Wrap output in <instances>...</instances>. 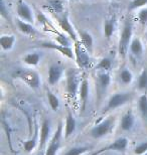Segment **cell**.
I'll use <instances>...</instances> for the list:
<instances>
[{"label":"cell","mask_w":147,"mask_h":155,"mask_svg":"<svg viewBox=\"0 0 147 155\" xmlns=\"http://www.w3.org/2000/svg\"><path fill=\"white\" fill-rule=\"evenodd\" d=\"M105 151H106V148L104 147V148H102V149H100V150H98V151H96V152L91 153V154H89V155H99V154H101V153H103V152H105Z\"/></svg>","instance_id":"8d00e7d4"},{"label":"cell","mask_w":147,"mask_h":155,"mask_svg":"<svg viewBox=\"0 0 147 155\" xmlns=\"http://www.w3.org/2000/svg\"><path fill=\"white\" fill-rule=\"evenodd\" d=\"M129 51H130V54L136 58H141L143 55L144 48H143V43L139 38H132V40H131V42H130Z\"/></svg>","instance_id":"e0dca14e"},{"label":"cell","mask_w":147,"mask_h":155,"mask_svg":"<svg viewBox=\"0 0 147 155\" xmlns=\"http://www.w3.org/2000/svg\"><path fill=\"white\" fill-rule=\"evenodd\" d=\"M62 124L59 123L54 135L52 136L48 147L45 148V155H57L62 146Z\"/></svg>","instance_id":"8992f818"},{"label":"cell","mask_w":147,"mask_h":155,"mask_svg":"<svg viewBox=\"0 0 147 155\" xmlns=\"http://www.w3.org/2000/svg\"><path fill=\"white\" fill-rule=\"evenodd\" d=\"M111 84V75L108 72H101L98 74V87L101 95L105 94Z\"/></svg>","instance_id":"ac0fdd59"},{"label":"cell","mask_w":147,"mask_h":155,"mask_svg":"<svg viewBox=\"0 0 147 155\" xmlns=\"http://www.w3.org/2000/svg\"><path fill=\"white\" fill-rule=\"evenodd\" d=\"M144 155H147V152H146V153H145V154H144Z\"/></svg>","instance_id":"f35d334b"},{"label":"cell","mask_w":147,"mask_h":155,"mask_svg":"<svg viewBox=\"0 0 147 155\" xmlns=\"http://www.w3.org/2000/svg\"><path fill=\"white\" fill-rule=\"evenodd\" d=\"M147 5V0H133L129 5V10L141 9Z\"/></svg>","instance_id":"836d02e7"},{"label":"cell","mask_w":147,"mask_h":155,"mask_svg":"<svg viewBox=\"0 0 147 155\" xmlns=\"http://www.w3.org/2000/svg\"><path fill=\"white\" fill-rule=\"evenodd\" d=\"M129 140L126 137H120L112 142L111 144L105 146L106 151H116V152H122L125 151L128 147Z\"/></svg>","instance_id":"2e32d148"},{"label":"cell","mask_w":147,"mask_h":155,"mask_svg":"<svg viewBox=\"0 0 147 155\" xmlns=\"http://www.w3.org/2000/svg\"><path fill=\"white\" fill-rule=\"evenodd\" d=\"M75 58L78 64V66L82 69H85L90 64V57L89 51L84 48V45L81 42H75Z\"/></svg>","instance_id":"52a82bcc"},{"label":"cell","mask_w":147,"mask_h":155,"mask_svg":"<svg viewBox=\"0 0 147 155\" xmlns=\"http://www.w3.org/2000/svg\"><path fill=\"white\" fill-rule=\"evenodd\" d=\"M16 12H17V15L19 16V19L33 24L34 22L33 11L31 10V8L29 7V5L27 4V3L22 1V0H20V1L17 3Z\"/></svg>","instance_id":"ba28073f"},{"label":"cell","mask_w":147,"mask_h":155,"mask_svg":"<svg viewBox=\"0 0 147 155\" xmlns=\"http://www.w3.org/2000/svg\"><path fill=\"white\" fill-rule=\"evenodd\" d=\"M40 61H42V54L37 51L29 52V54L24 55L22 58L23 63L30 67H36L40 63Z\"/></svg>","instance_id":"ffe728a7"},{"label":"cell","mask_w":147,"mask_h":155,"mask_svg":"<svg viewBox=\"0 0 147 155\" xmlns=\"http://www.w3.org/2000/svg\"><path fill=\"white\" fill-rule=\"evenodd\" d=\"M103 30H104V35L107 39H110L112 38L115 30V19L114 18H109L106 19L104 22V26H103Z\"/></svg>","instance_id":"d4e9b609"},{"label":"cell","mask_w":147,"mask_h":155,"mask_svg":"<svg viewBox=\"0 0 147 155\" xmlns=\"http://www.w3.org/2000/svg\"><path fill=\"white\" fill-rule=\"evenodd\" d=\"M39 45L43 48H49V49H54V51H58L59 54L67 57L68 58H71V60L75 58V51H73L72 48H68V46H64L58 45V42H49V41L42 42Z\"/></svg>","instance_id":"30bf717a"},{"label":"cell","mask_w":147,"mask_h":155,"mask_svg":"<svg viewBox=\"0 0 147 155\" xmlns=\"http://www.w3.org/2000/svg\"><path fill=\"white\" fill-rule=\"evenodd\" d=\"M52 124L51 121L45 119L42 123V128L39 131V149H43L48 140H51Z\"/></svg>","instance_id":"8fae6325"},{"label":"cell","mask_w":147,"mask_h":155,"mask_svg":"<svg viewBox=\"0 0 147 155\" xmlns=\"http://www.w3.org/2000/svg\"><path fill=\"white\" fill-rule=\"evenodd\" d=\"M146 38H147V33H146Z\"/></svg>","instance_id":"ab89813d"},{"label":"cell","mask_w":147,"mask_h":155,"mask_svg":"<svg viewBox=\"0 0 147 155\" xmlns=\"http://www.w3.org/2000/svg\"><path fill=\"white\" fill-rule=\"evenodd\" d=\"M38 134H39L38 127L35 126V132H34V134H33V137L29 138L28 140H26L23 144L24 150H25L27 153L32 152L34 150V148L36 147L37 143H38Z\"/></svg>","instance_id":"44dd1931"},{"label":"cell","mask_w":147,"mask_h":155,"mask_svg":"<svg viewBox=\"0 0 147 155\" xmlns=\"http://www.w3.org/2000/svg\"><path fill=\"white\" fill-rule=\"evenodd\" d=\"M133 99V94L129 92H117L110 96L108 99L106 107L104 108V113L116 110L118 108L123 107L124 105L128 104Z\"/></svg>","instance_id":"7a4b0ae2"},{"label":"cell","mask_w":147,"mask_h":155,"mask_svg":"<svg viewBox=\"0 0 147 155\" xmlns=\"http://www.w3.org/2000/svg\"><path fill=\"white\" fill-rule=\"evenodd\" d=\"M80 42L82 43L88 51H92L94 45L93 36L88 31H81L80 32Z\"/></svg>","instance_id":"7402d4cb"},{"label":"cell","mask_w":147,"mask_h":155,"mask_svg":"<svg viewBox=\"0 0 147 155\" xmlns=\"http://www.w3.org/2000/svg\"><path fill=\"white\" fill-rule=\"evenodd\" d=\"M133 152L135 155H144L147 152V140L137 144Z\"/></svg>","instance_id":"d6a6232c"},{"label":"cell","mask_w":147,"mask_h":155,"mask_svg":"<svg viewBox=\"0 0 147 155\" xmlns=\"http://www.w3.org/2000/svg\"><path fill=\"white\" fill-rule=\"evenodd\" d=\"M16 78H18L32 89H38L40 86V77L35 71L21 70L16 73Z\"/></svg>","instance_id":"5b68a950"},{"label":"cell","mask_w":147,"mask_h":155,"mask_svg":"<svg viewBox=\"0 0 147 155\" xmlns=\"http://www.w3.org/2000/svg\"><path fill=\"white\" fill-rule=\"evenodd\" d=\"M78 95H79L80 102H81V104H82V109L84 110L86 108L87 103H88L89 95H90V84H89L88 79H87L86 77L83 78L82 82H81Z\"/></svg>","instance_id":"5bb4252c"},{"label":"cell","mask_w":147,"mask_h":155,"mask_svg":"<svg viewBox=\"0 0 147 155\" xmlns=\"http://www.w3.org/2000/svg\"><path fill=\"white\" fill-rule=\"evenodd\" d=\"M137 89L143 93H147V68L142 70L137 81Z\"/></svg>","instance_id":"4316f807"},{"label":"cell","mask_w":147,"mask_h":155,"mask_svg":"<svg viewBox=\"0 0 147 155\" xmlns=\"http://www.w3.org/2000/svg\"><path fill=\"white\" fill-rule=\"evenodd\" d=\"M15 41H16V38H15L14 35H2L0 38V46H1L2 51H11L15 45Z\"/></svg>","instance_id":"d6986e66"},{"label":"cell","mask_w":147,"mask_h":155,"mask_svg":"<svg viewBox=\"0 0 147 155\" xmlns=\"http://www.w3.org/2000/svg\"><path fill=\"white\" fill-rule=\"evenodd\" d=\"M0 14L5 19H9V11L8 7L6 6L5 0H0Z\"/></svg>","instance_id":"d590c367"},{"label":"cell","mask_w":147,"mask_h":155,"mask_svg":"<svg viewBox=\"0 0 147 155\" xmlns=\"http://www.w3.org/2000/svg\"><path fill=\"white\" fill-rule=\"evenodd\" d=\"M17 26L20 32H22L23 35H33L36 33V30L34 28V26L32 25V23L26 22L24 20L18 19L17 20Z\"/></svg>","instance_id":"603a6c76"},{"label":"cell","mask_w":147,"mask_h":155,"mask_svg":"<svg viewBox=\"0 0 147 155\" xmlns=\"http://www.w3.org/2000/svg\"><path fill=\"white\" fill-rule=\"evenodd\" d=\"M55 41L61 45L72 48V40L70 39V36L65 35V33L57 32V35H55Z\"/></svg>","instance_id":"f546056e"},{"label":"cell","mask_w":147,"mask_h":155,"mask_svg":"<svg viewBox=\"0 0 147 155\" xmlns=\"http://www.w3.org/2000/svg\"><path fill=\"white\" fill-rule=\"evenodd\" d=\"M138 20L142 25L147 24V7H143L138 12Z\"/></svg>","instance_id":"e575fe53"},{"label":"cell","mask_w":147,"mask_h":155,"mask_svg":"<svg viewBox=\"0 0 147 155\" xmlns=\"http://www.w3.org/2000/svg\"><path fill=\"white\" fill-rule=\"evenodd\" d=\"M112 66H113V64H112L111 58H103L99 61L98 64H97V69L101 72H109L112 69Z\"/></svg>","instance_id":"f1b7e54d"},{"label":"cell","mask_w":147,"mask_h":155,"mask_svg":"<svg viewBox=\"0 0 147 155\" xmlns=\"http://www.w3.org/2000/svg\"><path fill=\"white\" fill-rule=\"evenodd\" d=\"M88 150H90L88 146H75L70 148L64 155H83Z\"/></svg>","instance_id":"1f68e13d"},{"label":"cell","mask_w":147,"mask_h":155,"mask_svg":"<svg viewBox=\"0 0 147 155\" xmlns=\"http://www.w3.org/2000/svg\"><path fill=\"white\" fill-rule=\"evenodd\" d=\"M135 126V116L132 110L126 111L121 117L120 120V129L124 132H130Z\"/></svg>","instance_id":"4fadbf2b"},{"label":"cell","mask_w":147,"mask_h":155,"mask_svg":"<svg viewBox=\"0 0 147 155\" xmlns=\"http://www.w3.org/2000/svg\"><path fill=\"white\" fill-rule=\"evenodd\" d=\"M115 123H116V118L114 116H109L105 118V119H103L102 121H100L96 125H94L90 129L89 134L91 137L95 139L104 138L113 131Z\"/></svg>","instance_id":"6da1fadb"},{"label":"cell","mask_w":147,"mask_h":155,"mask_svg":"<svg viewBox=\"0 0 147 155\" xmlns=\"http://www.w3.org/2000/svg\"><path fill=\"white\" fill-rule=\"evenodd\" d=\"M64 67L58 64H52L51 67L48 68V81L51 86H55L58 84L64 75Z\"/></svg>","instance_id":"9c48e42d"},{"label":"cell","mask_w":147,"mask_h":155,"mask_svg":"<svg viewBox=\"0 0 147 155\" xmlns=\"http://www.w3.org/2000/svg\"><path fill=\"white\" fill-rule=\"evenodd\" d=\"M46 97H48V104H49V106H51L52 110L54 111V112H57V111L59 109V106H61L59 99L54 94V93H52L51 91L46 92Z\"/></svg>","instance_id":"83f0119b"},{"label":"cell","mask_w":147,"mask_h":155,"mask_svg":"<svg viewBox=\"0 0 147 155\" xmlns=\"http://www.w3.org/2000/svg\"><path fill=\"white\" fill-rule=\"evenodd\" d=\"M133 35V26L132 22L130 19H127L125 21L122 32L120 35V39H119V45H118V51L122 58L126 55L127 51H129L130 42L132 40Z\"/></svg>","instance_id":"3957f363"},{"label":"cell","mask_w":147,"mask_h":155,"mask_svg":"<svg viewBox=\"0 0 147 155\" xmlns=\"http://www.w3.org/2000/svg\"><path fill=\"white\" fill-rule=\"evenodd\" d=\"M36 155H45V150L39 149V150H38V152L36 153Z\"/></svg>","instance_id":"74e56055"},{"label":"cell","mask_w":147,"mask_h":155,"mask_svg":"<svg viewBox=\"0 0 147 155\" xmlns=\"http://www.w3.org/2000/svg\"><path fill=\"white\" fill-rule=\"evenodd\" d=\"M58 23L61 28L64 30L65 35H68L70 38L74 40L75 42L78 41V35L76 31L74 29V26L72 25L70 19H68V16L67 14H62L61 16L58 17Z\"/></svg>","instance_id":"7c38bea8"},{"label":"cell","mask_w":147,"mask_h":155,"mask_svg":"<svg viewBox=\"0 0 147 155\" xmlns=\"http://www.w3.org/2000/svg\"><path fill=\"white\" fill-rule=\"evenodd\" d=\"M67 81V93L71 98H74L78 93L82 80L80 79L79 73L75 70H68L65 74Z\"/></svg>","instance_id":"277c9868"},{"label":"cell","mask_w":147,"mask_h":155,"mask_svg":"<svg viewBox=\"0 0 147 155\" xmlns=\"http://www.w3.org/2000/svg\"><path fill=\"white\" fill-rule=\"evenodd\" d=\"M48 5L57 13H64V2L62 0H48Z\"/></svg>","instance_id":"4dcf8cb0"},{"label":"cell","mask_w":147,"mask_h":155,"mask_svg":"<svg viewBox=\"0 0 147 155\" xmlns=\"http://www.w3.org/2000/svg\"><path fill=\"white\" fill-rule=\"evenodd\" d=\"M138 110L143 121L147 124V94L143 93L138 98Z\"/></svg>","instance_id":"cb8c5ba5"},{"label":"cell","mask_w":147,"mask_h":155,"mask_svg":"<svg viewBox=\"0 0 147 155\" xmlns=\"http://www.w3.org/2000/svg\"><path fill=\"white\" fill-rule=\"evenodd\" d=\"M119 81H120L121 84H123V85L127 86V85H130L131 83H132L133 81V74L132 72L127 69V68H125V69L121 70V72L119 73Z\"/></svg>","instance_id":"484cf974"},{"label":"cell","mask_w":147,"mask_h":155,"mask_svg":"<svg viewBox=\"0 0 147 155\" xmlns=\"http://www.w3.org/2000/svg\"><path fill=\"white\" fill-rule=\"evenodd\" d=\"M77 129V121L76 118L74 117L73 113L70 110L68 111L67 116H65V131H64V136L65 138L71 137L72 135L76 132Z\"/></svg>","instance_id":"9a60e30c"}]
</instances>
